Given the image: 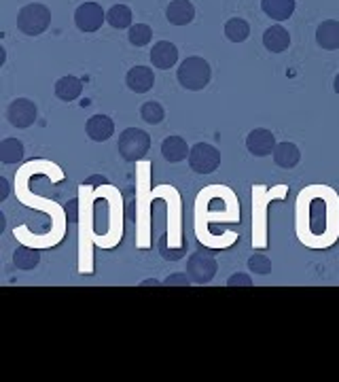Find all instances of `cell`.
<instances>
[{
	"mask_svg": "<svg viewBox=\"0 0 339 382\" xmlns=\"http://www.w3.org/2000/svg\"><path fill=\"white\" fill-rule=\"evenodd\" d=\"M53 89H55V96H58L62 102H73V100H77L83 94V81L79 77L66 75V77L55 81Z\"/></svg>",
	"mask_w": 339,
	"mask_h": 382,
	"instance_id": "cell-18",
	"label": "cell"
},
{
	"mask_svg": "<svg viewBox=\"0 0 339 382\" xmlns=\"http://www.w3.org/2000/svg\"><path fill=\"white\" fill-rule=\"evenodd\" d=\"M140 117H142L146 124H151V126H159V124L165 119V111H163V106H161L159 102L149 100V102H144L142 108H140Z\"/></svg>",
	"mask_w": 339,
	"mask_h": 382,
	"instance_id": "cell-24",
	"label": "cell"
},
{
	"mask_svg": "<svg viewBox=\"0 0 339 382\" xmlns=\"http://www.w3.org/2000/svg\"><path fill=\"white\" fill-rule=\"evenodd\" d=\"M225 36H227L232 43H244L250 36V26L246 20L242 17H234L225 24Z\"/></svg>",
	"mask_w": 339,
	"mask_h": 382,
	"instance_id": "cell-21",
	"label": "cell"
},
{
	"mask_svg": "<svg viewBox=\"0 0 339 382\" xmlns=\"http://www.w3.org/2000/svg\"><path fill=\"white\" fill-rule=\"evenodd\" d=\"M126 83L132 91L136 94H146L153 89L155 85V75H153V68L149 66H134L130 68L128 77H126Z\"/></svg>",
	"mask_w": 339,
	"mask_h": 382,
	"instance_id": "cell-11",
	"label": "cell"
},
{
	"mask_svg": "<svg viewBox=\"0 0 339 382\" xmlns=\"http://www.w3.org/2000/svg\"><path fill=\"white\" fill-rule=\"evenodd\" d=\"M165 17L174 26H187L195 17V7L189 3V0H172L165 9Z\"/></svg>",
	"mask_w": 339,
	"mask_h": 382,
	"instance_id": "cell-12",
	"label": "cell"
},
{
	"mask_svg": "<svg viewBox=\"0 0 339 382\" xmlns=\"http://www.w3.org/2000/svg\"><path fill=\"white\" fill-rule=\"evenodd\" d=\"M189 153H191V149L187 147V140L183 136H167L161 142V155L170 163H179V161L187 159Z\"/></svg>",
	"mask_w": 339,
	"mask_h": 382,
	"instance_id": "cell-13",
	"label": "cell"
},
{
	"mask_svg": "<svg viewBox=\"0 0 339 382\" xmlns=\"http://www.w3.org/2000/svg\"><path fill=\"white\" fill-rule=\"evenodd\" d=\"M189 166L197 175H212L220 166V151L208 142H197L191 147Z\"/></svg>",
	"mask_w": 339,
	"mask_h": 382,
	"instance_id": "cell-4",
	"label": "cell"
},
{
	"mask_svg": "<svg viewBox=\"0 0 339 382\" xmlns=\"http://www.w3.org/2000/svg\"><path fill=\"white\" fill-rule=\"evenodd\" d=\"M36 115H38L36 104L30 98H15L7 108V119L17 130H26V128L34 126Z\"/></svg>",
	"mask_w": 339,
	"mask_h": 382,
	"instance_id": "cell-6",
	"label": "cell"
},
{
	"mask_svg": "<svg viewBox=\"0 0 339 382\" xmlns=\"http://www.w3.org/2000/svg\"><path fill=\"white\" fill-rule=\"evenodd\" d=\"M38 261H40V255H38V251H34V249L17 247L15 253H13V263H15L17 270H24V272L34 270V267L38 265Z\"/></svg>",
	"mask_w": 339,
	"mask_h": 382,
	"instance_id": "cell-22",
	"label": "cell"
},
{
	"mask_svg": "<svg viewBox=\"0 0 339 382\" xmlns=\"http://www.w3.org/2000/svg\"><path fill=\"white\" fill-rule=\"evenodd\" d=\"M159 287V285H163L161 281H157V279H146V281H142V287Z\"/></svg>",
	"mask_w": 339,
	"mask_h": 382,
	"instance_id": "cell-31",
	"label": "cell"
},
{
	"mask_svg": "<svg viewBox=\"0 0 339 382\" xmlns=\"http://www.w3.org/2000/svg\"><path fill=\"white\" fill-rule=\"evenodd\" d=\"M278 142L273 132L265 130V128H255L248 136H246V149L248 153H253L255 157H267L276 151Z\"/></svg>",
	"mask_w": 339,
	"mask_h": 382,
	"instance_id": "cell-8",
	"label": "cell"
},
{
	"mask_svg": "<svg viewBox=\"0 0 339 382\" xmlns=\"http://www.w3.org/2000/svg\"><path fill=\"white\" fill-rule=\"evenodd\" d=\"M261 9L267 17L285 22L295 13V0H261Z\"/></svg>",
	"mask_w": 339,
	"mask_h": 382,
	"instance_id": "cell-17",
	"label": "cell"
},
{
	"mask_svg": "<svg viewBox=\"0 0 339 382\" xmlns=\"http://www.w3.org/2000/svg\"><path fill=\"white\" fill-rule=\"evenodd\" d=\"M263 45L267 51L271 53H282V51H287L289 45H291V34L287 28H282V26H271L265 30L263 34Z\"/></svg>",
	"mask_w": 339,
	"mask_h": 382,
	"instance_id": "cell-15",
	"label": "cell"
},
{
	"mask_svg": "<svg viewBox=\"0 0 339 382\" xmlns=\"http://www.w3.org/2000/svg\"><path fill=\"white\" fill-rule=\"evenodd\" d=\"M85 185H108V179L106 177H89L85 181Z\"/></svg>",
	"mask_w": 339,
	"mask_h": 382,
	"instance_id": "cell-30",
	"label": "cell"
},
{
	"mask_svg": "<svg viewBox=\"0 0 339 382\" xmlns=\"http://www.w3.org/2000/svg\"><path fill=\"white\" fill-rule=\"evenodd\" d=\"M333 87H335V94L339 96V75L335 77V83H333Z\"/></svg>",
	"mask_w": 339,
	"mask_h": 382,
	"instance_id": "cell-32",
	"label": "cell"
},
{
	"mask_svg": "<svg viewBox=\"0 0 339 382\" xmlns=\"http://www.w3.org/2000/svg\"><path fill=\"white\" fill-rule=\"evenodd\" d=\"M151 62L159 71L174 68L176 62H179V47L174 43H170V41L155 43L153 49H151Z\"/></svg>",
	"mask_w": 339,
	"mask_h": 382,
	"instance_id": "cell-9",
	"label": "cell"
},
{
	"mask_svg": "<svg viewBox=\"0 0 339 382\" xmlns=\"http://www.w3.org/2000/svg\"><path fill=\"white\" fill-rule=\"evenodd\" d=\"M191 283H193V281H191L189 274H170V277L163 281L165 287H189Z\"/></svg>",
	"mask_w": 339,
	"mask_h": 382,
	"instance_id": "cell-27",
	"label": "cell"
},
{
	"mask_svg": "<svg viewBox=\"0 0 339 382\" xmlns=\"http://www.w3.org/2000/svg\"><path fill=\"white\" fill-rule=\"evenodd\" d=\"M326 228V204L322 200H314L310 206V230L320 236Z\"/></svg>",
	"mask_w": 339,
	"mask_h": 382,
	"instance_id": "cell-23",
	"label": "cell"
},
{
	"mask_svg": "<svg viewBox=\"0 0 339 382\" xmlns=\"http://www.w3.org/2000/svg\"><path fill=\"white\" fill-rule=\"evenodd\" d=\"M229 287H253V279L248 274H234L227 281Z\"/></svg>",
	"mask_w": 339,
	"mask_h": 382,
	"instance_id": "cell-28",
	"label": "cell"
},
{
	"mask_svg": "<svg viewBox=\"0 0 339 382\" xmlns=\"http://www.w3.org/2000/svg\"><path fill=\"white\" fill-rule=\"evenodd\" d=\"M316 43L324 51H335L339 49V22L337 20H326L316 28Z\"/></svg>",
	"mask_w": 339,
	"mask_h": 382,
	"instance_id": "cell-14",
	"label": "cell"
},
{
	"mask_svg": "<svg viewBox=\"0 0 339 382\" xmlns=\"http://www.w3.org/2000/svg\"><path fill=\"white\" fill-rule=\"evenodd\" d=\"M151 149V136L140 128H128L119 134L117 151L126 161L142 159Z\"/></svg>",
	"mask_w": 339,
	"mask_h": 382,
	"instance_id": "cell-3",
	"label": "cell"
},
{
	"mask_svg": "<svg viewBox=\"0 0 339 382\" xmlns=\"http://www.w3.org/2000/svg\"><path fill=\"white\" fill-rule=\"evenodd\" d=\"M128 38H130V43H132L134 47H144V45L151 43L153 30H151L149 24H134V26L130 28V32H128Z\"/></svg>",
	"mask_w": 339,
	"mask_h": 382,
	"instance_id": "cell-25",
	"label": "cell"
},
{
	"mask_svg": "<svg viewBox=\"0 0 339 382\" xmlns=\"http://www.w3.org/2000/svg\"><path fill=\"white\" fill-rule=\"evenodd\" d=\"M7 198H9V181L0 177V202H5Z\"/></svg>",
	"mask_w": 339,
	"mask_h": 382,
	"instance_id": "cell-29",
	"label": "cell"
},
{
	"mask_svg": "<svg viewBox=\"0 0 339 382\" xmlns=\"http://www.w3.org/2000/svg\"><path fill=\"white\" fill-rule=\"evenodd\" d=\"M106 22V13L98 3H85L75 11V24L81 32H98Z\"/></svg>",
	"mask_w": 339,
	"mask_h": 382,
	"instance_id": "cell-7",
	"label": "cell"
},
{
	"mask_svg": "<svg viewBox=\"0 0 339 382\" xmlns=\"http://www.w3.org/2000/svg\"><path fill=\"white\" fill-rule=\"evenodd\" d=\"M248 270L255 272V274L265 277V274H269V272H271V259H269L267 255L257 253V255H253V257L248 259Z\"/></svg>",
	"mask_w": 339,
	"mask_h": 382,
	"instance_id": "cell-26",
	"label": "cell"
},
{
	"mask_svg": "<svg viewBox=\"0 0 339 382\" xmlns=\"http://www.w3.org/2000/svg\"><path fill=\"white\" fill-rule=\"evenodd\" d=\"M0 232H5V214H0Z\"/></svg>",
	"mask_w": 339,
	"mask_h": 382,
	"instance_id": "cell-33",
	"label": "cell"
},
{
	"mask_svg": "<svg viewBox=\"0 0 339 382\" xmlns=\"http://www.w3.org/2000/svg\"><path fill=\"white\" fill-rule=\"evenodd\" d=\"M85 132L93 142H106L115 134V124L108 115H91L85 124Z\"/></svg>",
	"mask_w": 339,
	"mask_h": 382,
	"instance_id": "cell-10",
	"label": "cell"
},
{
	"mask_svg": "<svg viewBox=\"0 0 339 382\" xmlns=\"http://www.w3.org/2000/svg\"><path fill=\"white\" fill-rule=\"evenodd\" d=\"M132 9L128 5H115L106 11V22L115 30H126L132 28Z\"/></svg>",
	"mask_w": 339,
	"mask_h": 382,
	"instance_id": "cell-20",
	"label": "cell"
},
{
	"mask_svg": "<svg viewBox=\"0 0 339 382\" xmlns=\"http://www.w3.org/2000/svg\"><path fill=\"white\" fill-rule=\"evenodd\" d=\"M273 161L278 163L280 168L291 170L301 161V151L293 142H278V147L273 151Z\"/></svg>",
	"mask_w": 339,
	"mask_h": 382,
	"instance_id": "cell-16",
	"label": "cell"
},
{
	"mask_svg": "<svg viewBox=\"0 0 339 382\" xmlns=\"http://www.w3.org/2000/svg\"><path fill=\"white\" fill-rule=\"evenodd\" d=\"M218 272V263L210 253H193L187 261V274L195 285H208Z\"/></svg>",
	"mask_w": 339,
	"mask_h": 382,
	"instance_id": "cell-5",
	"label": "cell"
},
{
	"mask_svg": "<svg viewBox=\"0 0 339 382\" xmlns=\"http://www.w3.org/2000/svg\"><path fill=\"white\" fill-rule=\"evenodd\" d=\"M49 26H51V11L40 3L26 5L17 13V28L28 36H38Z\"/></svg>",
	"mask_w": 339,
	"mask_h": 382,
	"instance_id": "cell-2",
	"label": "cell"
},
{
	"mask_svg": "<svg viewBox=\"0 0 339 382\" xmlns=\"http://www.w3.org/2000/svg\"><path fill=\"white\" fill-rule=\"evenodd\" d=\"M24 142L17 138H3L0 140V161L3 163H17L24 159Z\"/></svg>",
	"mask_w": 339,
	"mask_h": 382,
	"instance_id": "cell-19",
	"label": "cell"
},
{
	"mask_svg": "<svg viewBox=\"0 0 339 382\" xmlns=\"http://www.w3.org/2000/svg\"><path fill=\"white\" fill-rule=\"evenodd\" d=\"M176 77H179V83L185 89H189V91H202L210 83L212 71H210V64L204 58L191 56V58H187V60L181 62Z\"/></svg>",
	"mask_w": 339,
	"mask_h": 382,
	"instance_id": "cell-1",
	"label": "cell"
}]
</instances>
